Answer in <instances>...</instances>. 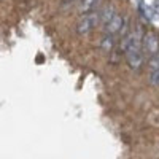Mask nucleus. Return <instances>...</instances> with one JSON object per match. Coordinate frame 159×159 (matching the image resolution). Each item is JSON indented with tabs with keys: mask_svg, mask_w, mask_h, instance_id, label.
<instances>
[{
	"mask_svg": "<svg viewBox=\"0 0 159 159\" xmlns=\"http://www.w3.org/2000/svg\"><path fill=\"white\" fill-rule=\"evenodd\" d=\"M142 38L143 34L137 29L135 32H130L129 35L124 37L123 40V49L124 56L132 69H140L143 62V48H142Z\"/></svg>",
	"mask_w": 159,
	"mask_h": 159,
	"instance_id": "obj_1",
	"label": "nucleus"
},
{
	"mask_svg": "<svg viewBox=\"0 0 159 159\" xmlns=\"http://www.w3.org/2000/svg\"><path fill=\"white\" fill-rule=\"evenodd\" d=\"M100 24V16H99V10L83 15L76 22V34L78 35H86L91 30L96 29V25Z\"/></svg>",
	"mask_w": 159,
	"mask_h": 159,
	"instance_id": "obj_2",
	"label": "nucleus"
},
{
	"mask_svg": "<svg viewBox=\"0 0 159 159\" xmlns=\"http://www.w3.org/2000/svg\"><path fill=\"white\" fill-rule=\"evenodd\" d=\"M142 48H143V52H145V54H148L150 57L157 56V54H159V38H157V35L153 34V32L143 34Z\"/></svg>",
	"mask_w": 159,
	"mask_h": 159,
	"instance_id": "obj_3",
	"label": "nucleus"
},
{
	"mask_svg": "<svg viewBox=\"0 0 159 159\" xmlns=\"http://www.w3.org/2000/svg\"><path fill=\"white\" fill-rule=\"evenodd\" d=\"M123 27H124V18H123L121 15H115L107 24L103 25L105 34H108V35H116V34H119Z\"/></svg>",
	"mask_w": 159,
	"mask_h": 159,
	"instance_id": "obj_4",
	"label": "nucleus"
},
{
	"mask_svg": "<svg viewBox=\"0 0 159 159\" xmlns=\"http://www.w3.org/2000/svg\"><path fill=\"white\" fill-rule=\"evenodd\" d=\"M100 3H102V0H81V3L78 7V11L81 13V15H88V13L97 11Z\"/></svg>",
	"mask_w": 159,
	"mask_h": 159,
	"instance_id": "obj_5",
	"label": "nucleus"
},
{
	"mask_svg": "<svg viewBox=\"0 0 159 159\" xmlns=\"http://www.w3.org/2000/svg\"><path fill=\"white\" fill-rule=\"evenodd\" d=\"M115 15H116V10H115L113 5H107V7H103L102 10H99V16H100V22L102 24H107Z\"/></svg>",
	"mask_w": 159,
	"mask_h": 159,
	"instance_id": "obj_6",
	"label": "nucleus"
},
{
	"mask_svg": "<svg viewBox=\"0 0 159 159\" xmlns=\"http://www.w3.org/2000/svg\"><path fill=\"white\" fill-rule=\"evenodd\" d=\"M113 46H115V38H113V35L105 34V35L102 37V40H100V48H102L103 51L110 52V51L113 49Z\"/></svg>",
	"mask_w": 159,
	"mask_h": 159,
	"instance_id": "obj_7",
	"label": "nucleus"
},
{
	"mask_svg": "<svg viewBox=\"0 0 159 159\" xmlns=\"http://www.w3.org/2000/svg\"><path fill=\"white\" fill-rule=\"evenodd\" d=\"M150 83L153 86H159V69H150Z\"/></svg>",
	"mask_w": 159,
	"mask_h": 159,
	"instance_id": "obj_8",
	"label": "nucleus"
}]
</instances>
